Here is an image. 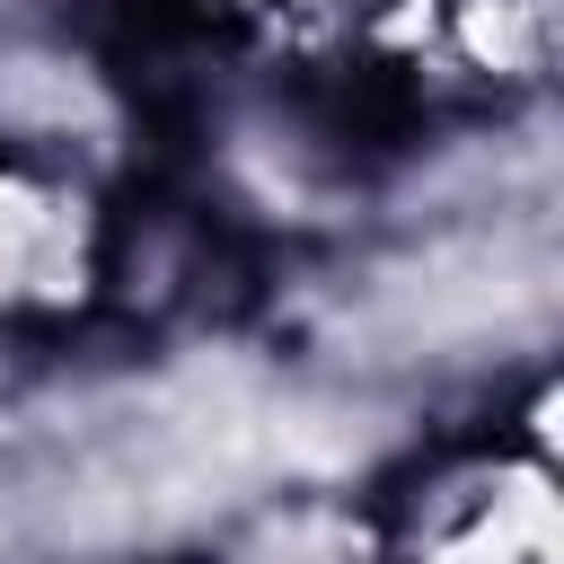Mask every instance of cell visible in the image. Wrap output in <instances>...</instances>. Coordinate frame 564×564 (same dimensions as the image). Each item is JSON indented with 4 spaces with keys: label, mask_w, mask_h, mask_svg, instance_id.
<instances>
[{
    "label": "cell",
    "mask_w": 564,
    "mask_h": 564,
    "mask_svg": "<svg viewBox=\"0 0 564 564\" xmlns=\"http://www.w3.org/2000/svg\"><path fill=\"white\" fill-rule=\"evenodd\" d=\"M70 282V212L18 176H0V300Z\"/></svg>",
    "instance_id": "obj_1"
}]
</instances>
